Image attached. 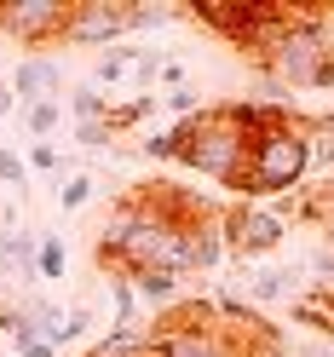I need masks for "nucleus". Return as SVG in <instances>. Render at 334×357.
<instances>
[{
    "label": "nucleus",
    "instance_id": "obj_14",
    "mask_svg": "<svg viewBox=\"0 0 334 357\" xmlns=\"http://www.w3.org/2000/svg\"><path fill=\"white\" fill-rule=\"evenodd\" d=\"M155 109H162V93H127V98H109V127H116V139L132 127H144Z\"/></svg>",
    "mask_w": 334,
    "mask_h": 357
},
{
    "label": "nucleus",
    "instance_id": "obj_5",
    "mask_svg": "<svg viewBox=\"0 0 334 357\" xmlns=\"http://www.w3.org/2000/svg\"><path fill=\"white\" fill-rule=\"evenodd\" d=\"M150 357H236V340L225 334L213 300H185V305L155 317Z\"/></svg>",
    "mask_w": 334,
    "mask_h": 357
},
{
    "label": "nucleus",
    "instance_id": "obj_1",
    "mask_svg": "<svg viewBox=\"0 0 334 357\" xmlns=\"http://www.w3.org/2000/svg\"><path fill=\"white\" fill-rule=\"evenodd\" d=\"M173 132H179V155H173V162H185L190 173L213 178V185H231V190L242 185L254 132L242 127L236 104H202L196 116L173 121Z\"/></svg>",
    "mask_w": 334,
    "mask_h": 357
},
{
    "label": "nucleus",
    "instance_id": "obj_11",
    "mask_svg": "<svg viewBox=\"0 0 334 357\" xmlns=\"http://www.w3.org/2000/svg\"><path fill=\"white\" fill-rule=\"evenodd\" d=\"M155 47H109V52H98V63H93V86L98 93H109V86H132V75H139V63L150 58Z\"/></svg>",
    "mask_w": 334,
    "mask_h": 357
},
{
    "label": "nucleus",
    "instance_id": "obj_22",
    "mask_svg": "<svg viewBox=\"0 0 334 357\" xmlns=\"http://www.w3.org/2000/svg\"><path fill=\"white\" fill-rule=\"evenodd\" d=\"M24 167L40 173V178H52V173H63V150L58 144H29L24 150Z\"/></svg>",
    "mask_w": 334,
    "mask_h": 357
},
{
    "label": "nucleus",
    "instance_id": "obj_10",
    "mask_svg": "<svg viewBox=\"0 0 334 357\" xmlns=\"http://www.w3.org/2000/svg\"><path fill=\"white\" fill-rule=\"evenodd\" d=\"M12 93H17V109L24 104H47V98H63V63L47 58V52H29L17 70L6 75Z\"/></svg>",
    "mask_w": 334,
    "mask_h": 357
},
{
    "label": "nucleus",
    "instance_id": "obj_15",
    "mask_svg": "<svg viewBox=\"0 0 334 357\" xmlns=\"http://www.w3.org/2000/svg\"><path fill=\"white\" fill-rule=\"evenodd\" d=\"M35 277H47V282H63V277H70V248H63L58 231H40V236H35Z\"/></svg>",
    "mask_w": 334,
    "mask_h": 357
},
{
    "label": "nucleus",
    "instance_id": "obj_8",
    "mask_svg": "<svg viewBox=\"0 0 334 357\" xmlns=\"http://www.w3.org/2000/svg\"><path fill=\"white\" fill-rule=\"evenodd\" d=\"M132 35V0H75L63 47H121Z\"/></svg>",
    "mask_w": 334,
    "mask_h": 357
},
{
    "label": "nucleus",
    "instance_id": "obj_12",
    "mask_svg": "<svg viewBox=\"0 0 334 357\" xmlns=\"http://www.w3.org/2000/svg\"><path fill=\"white\" fill-rule=\"evenodd\" d=\"M300 294V265H259L248 277V300L254 305H282Z\"/></svg>",
    "mask_w": 334,
    "mask_h": 357
},
{
    "label": "nucleus",
    "instance_id": "obj_20",
    "mask_svg": "<svg viewBox=\"0 0 334 357\" xmlns=\"http://www.w3.org/2000/svg\"><path fill=\"white\" fill-rule=\"evenodd\" d=\"M109 294H116V328H139V294H132V282L109 277Z\"/></svg>",
    "mask_w": 334,
    "mask_h": 357
},
{
    "label": "nucleus",
    "instance_id": "obj_7",
    "mask_svg": "<svg viewBox=\"0 0 334 357\" xmlns=\"http://www.w3.org/2000/svg\"><path fill=\"white\" fill-rule=\"evenodd\" d=\"M288 236V213L271 202H236L225 213V254L231 259H265Z\"/></svg>",
    "mask_w": 334,
    "mask_h": 357
},
{
    "label": "nucleus",
    "instance_id": "obj_21",
    "mask_svg": "<svg viewBox=\"0 0 334 357\" xmlns=\"http://www.w3.org/2000/svg\"><path fill=\"white\" fill-rule=\"evenodd\" d=\"M0 185H6L12 196H24V190H29V167H24V150H6V144H0Z\"/></svg>",
    "mask_w": 334,
    "mask_h": 357
},
{
    "label": "nucleus",
    "instance_id": "obj_24",
    "mask_svg": "<svg viewBox=\"0 0 334 357\" xmlns=\"http://www.w3.org/2000/svg\"><path fill=\"white\" fill-rule=\"evenodd\" d=\"M86 328H93V311H86V305H70V311H63V328H58V346L86 340Z\"/></svg>",
    "mask_w": 334,
    "mask_h": 357
},
{
    "label": "nucleus",
    "instance_id": "obj_13",
    "mask_svg": "<svg viewBox=\"0 0 334 357\" xmlns=\"http://www.w3.org/2000/svg\"><path fill=\"white\" fill-rule=\"evenodd\" d=\"M127 282H132V294L150 300L155 311H173V305H179V294H185V277H167V271H132Z\"/></svg>",
    "mask_w": 334,
    "mask_h": 357
},
{
    "label": "nucleus",
    "instance_id": "obj_28",
    "mask_svg": "<svg viewBox=\"0 0 334 357\" xmlns=\"http://www.w3.org/2000/svg\"><path fill=\"white\" fill-rule=\"evenodd\" d=\"M162 86H185V63L179 58H162Z\"/></svg>",
    "mask_w": 334,
    "mask_h": 357
},
{
    "label": "nucleus",
    "instance_id": "obj_17",
    "mask_svg": "<svg viewBox=\"0 0 334 357\" xmlns=\"http://www.w3.org/2000/svg\"><path fill=\"white\" fill-rule=\"evenodd\" d=\"M63 109H70L75 127H81V121H104V116H109V93H98L93 81H81L75 93H63Z\"/></svg>",
    "mask_w": 334,
    "mask_h": 357
},
{
    "label": "nucleus",
    "instance_id": "obj_3",
    "mask_svg": "<svg viewBox=\"0 0 334 357\" xmlns=\"http://www.w3.org/2000/svg\"><path fill=\"white\" fill-rule=\"evenodd\" d=\"M259 70L271 75V81H282V86H300V93H311V86H334L328 17L323 12H294V24L277 35V47L265 52Z\"/></svg>",
    "mask_w": 334,
    "mask_h": 357
},
{
    "label": "nucleus",
    "instance_id": "obj_27",
    "mask_svg": "<svg viewBox=\"0 0 334 357\" xmlns=\"http://www.w3.org/2000/svg\"><path fill=\"white\" fill-rule=\"evenodd\" d=\"M311 167H334V139L328 132H311Z\"/></svg>",
    "mask_w": 334,
    "mask_h": 357
},
{
    "label": "nucleus",
    "instance_id": "obj_6",
    "mask_svg": "<svg viewBox=\"0 0 334 357\" xmlns=\"http://www.w3.org/2000/svg\"><path fill=\"white\" fill-rule=\"evenodd\" d=\"M75 0H0V35L17 47H63Z\"/></svg>",
    "mask_w": 334,
    "mask_h": 357
},
{
    "label": "nucleus",
    "instance_id": "obj_19",
    "mask_svg": "<svg viewBox=\"0 0 334 357\" xmlns=\"http://www.w3.org/2000/svg\"><path fill=\"white\" fill-rule=\"evenodd\" d=\"M86 202H93V173H70V178L58 185V208H63V213H81Z\"/></svg>",
    "mask_w": 334,
    "mask_h": 357
},
{
    "label": "nucleus",
    "instance_id": "obj_29",
    "mask_svg": "<svg viewBox=\"0 0 334 357\" xmlns=\"http://www.w3.org/2000/svg\"><path fill=\"white\" fill-rule=\"evenodd\" d=\"M305 132H328V139H334V109H323V116H311V121H305Z\"/></svg>",
    "mask_w": 334,
    "mask_h": 357
},
{
    "label": "nucleus",
    "instance_id": "obj_25",
    "mask_svg": "<svg viewBox=\"0 0 334 357\" xmlns=\"http://www.w3.org/2000/svg\"><path fill=\"white\" fill-rule=\"evenodd\" d=\"M144 155H155V162H173V155H179V132H150V139H144Z\"/></svg>",
    "mask_w": 334,
    "mask_h": 357
},
{
    "label": "nucleus",
    "instance_id": "obj_9",
    "mask_svg": "<svg viewBox=\"0 0 334 357\" xmlns=\"http://www.w3.org/2000/svg\"><path fill=\"white\" fill-rule=\"evenodd\" d=\"M0 277L17 288L35 282V231H24L17 208H0Z\"/></svg>",
    "mask_w": 334,
    "mask_h": 357
},
{
    "label": "nucleus",
    "instance_id": "obj_18",
    "mask_svg": "<svg viewBox=\"0 0 334 357\" xmlns=\"http://www.w3.org/2000/svg\"><path fill=\"white\" fill-rule=\"evenodd\" d=\"M300 213L311 219V225H323V236H328V248H334V185H317L300 202Z\"/></svg>",
    "mask_w": 334,
    "mask_h": 357
},
{
    "label": "nucleus",
    "instance_id": "obj_4",
    "mask_svg": "<svg viewBox=\"0 0 334 357\" xmlns=\"http://www.w3.org/2000/svg\"><path fill=\"white\" fill-rule=\"evenodd\" d=\"M196 24H208L213 35H225L231 47H242L254 63H265V52L277 47V35L294 24V12L300 6H271V0H190L185 6Z\"/></svg>",
    "mask_w": 334,
    "mask_h": 357
},
{
    "label": "nucleus",
    "instance_id": "obj_26",
    "mask_svg": "<svg viewBox=\"0 0 334 357\" xmlns=\"http://www.w3.org/2000/svg\"><path fill=\"white\" fill-rule=\"evenodd\" d=\"M162 109H173V116H196V109H202V104H196V93H190V86H173V93H162Z\"/></svg>",
    "mask_w": 334,
    "mask_h": 357
},
{
    "label": "nucleus",
    "instance_id": "obj_23",
    "mask_svg": "<svg viewBox=\"0 0 334 357\" xmlns=\"http://www.w3.org/2000/svg\"><path fill=\"white\" fill-rule=\"evenodd\" d=\"M75 144H81V150H109V144H116L109 116H104V121H81V127H75Z\"/></svg>",
    "mask_w": 334,
    "mask_h": 357
},
{
    "label": "nucleus",
    "instance_id": "obj_2",
    "mask_svg": "<svg viewBox=\"0 0 334 357\" xmlns=\"http://www.w3.org/2000/svg\"><path fill=\"white\" fill-rule=\"evenodd\" d=\"M305 173H311V132H305V121H282V127L254 132V144H248V173H242L236 190L248 196V202H265V196L300 190Z\"/></svg>",
    "mask_w": 334,
    "mask_h": 357
},
{
    "label": "nucleus",
    "instance_id": "obj_30",
    "mask_svg": "<svg viewBox=\"0 0 334 357\" xmlns=\"http://www.w3.org/2000/svg\"><path fill=\"white\" fill-rule=\"evenodd\" d=\"M12 109H17V93H12V81H0V121H6Z\"/></svg>",
    "mask_w": 334,
    "mask_h": 357
},
{
    "label": "nucleus",
    "instance_id": "obj_16",
    "mask_svg": "<svg viewBox=\"0 0 334 357\" xmlns=\"http://www.w3.org/2000/svg\"><path fill=\"white\" fill-rule=\"evenodd\" d=\"M63 98H47V104H24V127H29V144H52V132L63 127Z\"/></svg>",
    "mask_w": 334,
    "mask_h": 357
}]
</instances>
